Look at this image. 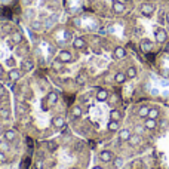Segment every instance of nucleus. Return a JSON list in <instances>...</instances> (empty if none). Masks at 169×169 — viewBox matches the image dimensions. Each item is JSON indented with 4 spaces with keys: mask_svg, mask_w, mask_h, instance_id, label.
<instances>
[{
    "mask_svg": "<svg viewBox=\"0 0 169 169\" xmlns=\"http://www.w3.org/2000/svg\"><path fill=\"white\" fill-rule=\"evenodd\" d=\"M22 76H24V71H22V68H15V67H14V68H11V70L6 73V77H8V79H9L12 83H14V82H18V80L22 77Z\"/></svg>",
    "mask_w": 169,
    "mask_h": 169,
    "instance_id": "nucleus-1",
    "label": "nucleus"
},
{
    "mask_svg": "<svg viewBox=\"0 0 169 169\" xmlns=\"http://www.w3.org/2000/svg\"><path fill=\"white\" fill-rule=\"evenodd\" d=\"M62 64H70L71 61H73V53L68 51V49H61V51L58 52V56H56Z\"/></svg>",
    "mask_w": 169,
    "mask_h": 169,
    "instance_id": "nucleus-2",
    "label": "nucleus"
},
{
    "mask_svg": "<svg viewBox=\"0 0 169 169\" xmlns=\"http://www.w3.org/2000/svg\"><path fill=\"white\" fill-rule=\"evenodd\" d=\"M58 100H59V95H58V92H55V91H49V92L46 94V98H45L48 107H53V105L58 102Z\"/></svg>",
    "mask_w": 169,
    "mask_h": 169,
    "instance_id": "nucleus-3",
    "label": "nucleus"
},
{
    "mask_svg": "<svg viewBox=\"0 0 169 169\" xmlns=\"http://www.w3.org/2000/svg\"><path fill=\"white\" fill-rule=\"evenodd\" d=\"M100 160H101L102 163H110V162L114 160V154L110 151V150H102L100 153Z\"/></svg>",
    "mask_w": 169,
    "mask_h": 169,
    "instance_id": "nucleus-4",
    "label": "nucleus"
},
{
    "mask_svg": "<svg viewBox=\"0 0 169 169\" xmlns=\"http://www.w3.org/2000/svg\"><path fill=\"white\" fill-rule=\"evenodd\" d=\"M2 135H3V139L6 142H12V141L17 139V131L15 129H5Z\"/></svg>",
    "mask_w": 169,
    "mask_h": 169,
    "instance_id": "nucleus-5",
    "label": "nucleus"
},
{
    "mask_svg": "<svg viewBox=\"0 0 169 169\" xmlns=\"http://www.w3.org/2000/svg\"><path fill=\"white\" fill-rule=\"evenodd\" d=\"M86 46H88V43H86V40L83 37H76L73 40V48L76 51H83V49H86Z\"/></svg>",
    "mask_w": 169,
    "mask_h": 169,
    "instance_id": "nucleus-6",
    "label": "nucleus"
},
{
    "mask_svg": "<svg viewBox=\"0 0 169 169\" xmlns=\"http://www.w3.org/2000/svg\"><path fill=\"white\" fill-rule=\"evenodd\" d=\"M52 125H53L56 129H62V128L67 125V122H65L64 116H55V117L52 119Z\"/></svg>",
    "mask_w": 169,
    "mask_h": 169,
    "instance_id": "nucleus-7",
    "label": "nucleus"
},
{
    "mask_svg": "<svg viewBox=\"0 0 169 169\" xmlns=\"http://www.w3.org/2000/svg\"><path fill=\"white\" fill-rule=\"evenodd\" d=\"M141 12H142V15L150 17L153 12H154V6H153L151 3H142V6H141Z\"/></svg>",
    "mask_w": 169,
    "mask_h": 169,
    "instance_id": "nucleus-8",
    "label": "nucleus"
},
{
    "mask_svg": "<svg viewBox=\"0 0 169 169\" xmlns=\"http://www.w3.org/2000/svg\"><path fill=\"white\" fill-rule=\"evenodd\" d=\"M125 9H126V6H125L123 2H119V0L113 2V12L114 14H123Z\"/></svg>",
    "mask_w": 169,
    "mask_h": 169,
    "instance_id": "nucleus-9",
    "label": "nucleus"
},
{
    "mask_svg": "<svg viewBox=\"0 0 169 169\" xmlns=\"http://www.w3.org/2000/svg\"><path fill=\"white\" fill-rule=\"evenodd\" d=\"M108 97H110V94H108V91H107V89L100 88V89L97 91V100H98V101H107V100H108Z\"/></svg>",
    "mask_w": 169,
    "mask_h": 169,
    "instance_id": "nucleus-10",
    "label": "nucleus"
},
{
    "mask_svg": "<svg viewBox=\"0 0 169 169\" xmlns=\"http://www.w3.org/2000/svg\"><path fill=\"white\" fill-rule=\"evenodd\" d=\"M11 42L14 45H21L22 43V34L19 31H12L11 33Z\"/></svg>",
    "mask_w": 169,
    "mask_h": 169,
    "instance_id": "nucleus-11",
    "label": "nucleus"
},
{
    "mask_svg": "<svg viewBox=\"0 0 169 169\" xmlns=\"http://www.w3.org/2000/svg\"><path fill=\"white\" fill-rule=\"evenodd\" d=\"M156 39H157L159 43H165V42L168 40V33H166L163 28H160V30H157V33H156Z\"/></svg>",
    "mask_w": 169,
    "mask_h": 169,
    "instance_id": "nucleus-12",
    "label": "nucleus"
},
{
    "mask_svg": "<svg viewBox=\"0 0 169 169\" xmlns=\"http://www.w3.org/2000/svg\"><path fill=\"white\" fill-rule=\"evenodd\" d=\"M21 68H22V71L24 73H27V71H31L34 68V62L31 59H24L22 61V64H21Z\"/></svg>",
    "mask_w": 169,
    "mask_h": 169,
    "instance_id": "nucleus-13",
    "label": "nucleus"
},
{
    "mask_svg": "<svg viewBox=\"0 0 169 169\" xmlns=\"http://www.w3.org/2000/svg\"><path fill=\"white\" fill-rule=\"evenodd\" d=\"M131 135H132V134H131L129 129H126V128H125V129H119V139H120V141H128V139L131 138Z\"/></svg>",
    "mask_w": 169,
    "mask_h": 169,
    "instance_id": "nucleus-14",
    "label": "nucleus"
},
{
    "mask_svg": "<svg viewBox=\"0 0 169 169\" xmlns=\"http://www.w3.org/2000/svg\"><path fill=\"white\" fill-rule=\"evenodd\" d=\"M126 79H128V76H126V73H123V71H117V73L114 74V82L119 84L125 83Z\"/></svg>",
    "mask_w": 169,
    "mask_h": 169,
    "instance_id": "nucleus-15",
    "label": "nucleus"
},
{
    "mask_svg": "<svg viewBox=\"0 0 169 169\" xmlns=\"http://www.w3.org/2000/svg\"><path fill=\"white\" fill-rule=\"evenodd\" d=\"M156 126H157V122L154 120V119H150V117H145V122H144V128L145 129H156Z\"/></svg>",
    "mask_w": 169,
    "mask_h": 169,
    "instance_id": "nucleus-16",
    "label": "nucleus"
},
{
    "mask_svg": "<svg viewBox=\"0 0 169 169\" xmlns=\"http://www.w3.org/2000/svg\"><path fill=\"white\" fill-rule=\"evenodd\" d=\"M114 58H117V59H123L125 56H126V49L125 48H122V46H117L116 49H114Z\"/></svg>",
    "mask_w": 169,
    "mask_h": 169,
    "instance_id": "nucleus-17",
    "label": "nucleus"
},
{
    "mask_svg": "<svg viewBox=\"0 0 169 169\" xmlns=\"http://www.w3.org/2000/svg\"><path fill=\"white\" fill-rule=\"evenodd\" d=\"M107 128H108L110 132H117L119 129H120V123H119L117 120H110L108 125H107Z\"/></svg>",
    "mask_w": 169,
    "mask_h": 169,
    "instance_id": "nucleus-18",
    "label": "nucleus"
},
{
    "mask_svg": "<svg viewBox=\"0 0 169 169\" xmlns=\"http://www.w3.org/2000/svg\"><path fill=\"white\" fill-rule=\"evenodd\" d=\"M153 49V43L150 40H142L141 42V51L145 52V53H148V52Z\"/></svg>",
    "mask_w": 169,
    "mask_h": 169,
    "instance_id": "nucleus-19",
    "label": "nucleus"
},
{
    "mask_svg": "<svg viewBox=\"0 0 169 169\" xmlns=\"http://www.w3.org/2000/svg\"><path fill=\"white\" fill-rule=\"evenodd\" d=\"M82 113H83V110H82L80 105H74V107L71 108V116H73L74 119L82 117Z\"/></svg>",
    "mask_w": 169,
    "mask_h": 169,
    "instance_id": "nucleus-20",
    "label": "nucleus"
},
{
    "mask_svg": "<svg viewBox=\"0 0 169 169\" xmlns=\"http://www.w3.org/2000/svg\"><path fill=\"white\" fill-rule=\"evenodd\" d=\"M148 113H150V108H148L147 105H142V107H139V110H138V116H139V117H148Z\"/></svg>",
    "mask_w": 169,
    "mask_h": 169,
    "instance_id": "nucleus-21",
    "label": "nucleus"
},
{
    "mask_svg": "<svg viewBox=\"0 0 169 169\" xmlns=\"http://www.w3.org/2000/svg\"><path fill=\"white\" fill-rule=\"evenodd\" d=\"M9 116H11V110L8 107H0V119L6 120V119H9Z\"/></svg>",
    "mask_w": 169,
    "mask_h": 169,
    "instance_id": "nucleus-22",
    "label": "nucleus"
},
{
    "mask_svg": "<svg viewBox=\"0 0 169 169\" xmlns=\"http://www.w3.org/2000/svg\"><path fill=\"white\" fill-rule=\"evenodd\" d=\"M120 119H122V113L119 111L117 108H114V110L110 111V120H117L119 122Z\"/></svg>",
    "mask_w": 169,
    "mask_h": 169,
    "instance_id": "nucleus-23",
    "label": "nucleus"
},
{
    "mask_svg": "<svg viewBox=\"0 0 169 169\" xmlns=\"http://www.w3.org/2000/svg\"><path fill=\"white\" fill-rule=\"evenodd\" d=\"M30 27H31V30H34V31H39V30H42L43 24H42V21H39V19H34V21H31Z\"/></svg>",
    "mask_w": 169,
    "mask_h": 169,
    "instance_id": "nucleus-24",
    "label": "nucleus"
},
{
    "mask_svg": "<svg viewBox=\"0 0 169 169\" xmlns=\"http://www.w3.org/2000/svg\"><path fill=\"white\" fill-rule=\"evenodd\" d=\"M128 142H129L131 145H134V147H135V145H138V144L141 142V136L139 135H131V138L128 139Z\"/></svg>",
    "mask_w": 169,
    "mask_h": 169,
    "instance_id": "nucleus-25",
    "label": "nucleus"
},
{
    "mask_svg": "<svg viewBox=\"0 0 169 169\" xmlns=\"http://www.w3.org/2000/svg\"><path fill=\"white\" fill-rule=\"evenodd\" d=\"M125 73H126V76H128L129 79H134V77H136V73H138V71H136L135 67H129Z\"/></svg>",
    "mask_w": 169,
    "mask_h": 169,
    "instance_id": "nucleus-26",
    "label": "nucleus"
},
{
    "mask_svg": "<svg viewBox=\"0 0 169 169\" xmlns=\"http://www.w3.org/2000/svg\"><path fill=\"white\" fill-rule=\"evenodd\" d=\"M159 114H160V110L154 107V108H150V113H148V117H150V119H154V120H156V119L159 117Z\"/></svg>",
    "mask_w": 169,
    "mask_h": 169,
    "instance_id": "nucleus-27",
    "label": "nucleus"
},
{
    "mask_svg": "<svg viewBox=\"0 0 169 169\" xmlns=\"http://www.w3.org/2000/svg\"><path fill=\"white\" fill-rule=\"evenodd\" d=\"M62 65H64V64H62V62H61V61L56 58V59L52 62V70H53V71H59V70L62 68Z\"/></svg>",
    "mask_w": 169,
    "mask_h": 169,
    "instance_id": "nucleus-28",
    "label": "nucleus"
},
{
    "mask_svg": "<svg viewBox=\"0 0 169 169\" xmlns=\"http://www.w3.org/2000/svg\"><path fill=\"white\" fill-rule=\"evenodd\" d=\"M84 82H86L84 76H82V74H77V76H76V83L79 84V86H82V84H84Z\"/></svg>",
    "mask_w": 169,
    "mask_h": 169,
    "instance_id": "nucleus-29",
    "label": "nucleus"
},
{
    "mask_svg": "<svg viewBox=\"0 0 169 169\" xmlns=\"http://www.w3.org/2000/svg\"><path fill=\"white\" fill-rule=\"evenodd\" d=\"M6 162H8V156H6V153L0 150V163H6Z\"/></svg>",
    "mask_w": 169,
    "mask_h": 169,
    "instance_id": "nucleus-30",
    "label": "nucleus"
},
{
    "mask_svg": "<svg viewBox=\"0 0 169 169\" xmlns=\"http://www.w3.org/2000/svg\"><path fill=\"white\" fill-rule=\"evenodd\" d=\"M6 88L3 86V84H0V98H3V97H6Z\"/></svg>",
    "mask_w": 169,
    "mask_h": 169,
    "instance_id": "nucleus-31",
    "label": "nucleus"
},
{
    "mask_svg": "<svg viewBox=\"0 0 169 169\" xmlns=\"http://www.w3.org/2000/svg\"><path fill=\"white\" fill-rule=\"evenodd\" d=\"M122 165H123V160H122L120 157H117V159H114V166H116V168H120Z\"/></svg>",
    "mask_w": 169,
    "mask_h": 169,
    "instance_id": "nucleus-32",
    "label": "nucleus"
},
{
    "mask_svg": "<svg viewBox=\"0 0 169 169\" xmlns=\"http://www.w3.org/2000/svg\"><path fill=\"white\" fill-rule=\"evenodd\" d=\"M135 132L136 135H142L144 134V128L142 126H135Z\"/></svg>",
    "mask_w": 169,
    "mask_h": 169,
    "instance_id": "nucleus-33",
    "label": "nucleus"
},
{
    "mask_svg": "<svg viewBox=\"0 0 169 169\" xmlns=\"http://www.w3.org/2000/svg\"><path fill=\"white\" fill-rule=\"evenodd\" d=\"M34 168L36 169H42L43 168V162H42V160H36V162H34Z\"/></svg>",
    "mask_w": 169,
    "mask_h": 169,
    "instance_id": "nucleus-34",
    "label": "nucleus"
},
{
    "mask_svg": "<svg viewBox=\"0 0 169 169\" xmlns=\"http://www.w3.org/2000/svg\"><path fill=\"white\" fill-rule=\"evenodd\" d=\"M107 101L110 102V104H114V102L117 101V95H111V97H108V100Z\"/></svg>",
    "mask_w": 169,
    "mask_h": 169,
    "instance_id": "nucleus-35",
    "label": "nucleus"
},
{
    "mask_svg": "<svg viewBox=\"0 0 169 169\" xmlns=\"http://www.w3.org/2000/svg\"><path fill=\"white\" fill-rule=\"evenodd\" d=\"M5 74H6V73H5V68L2 67V64H0V77H3Z\"/></svg>",
    "mask_w": 169,
    "mask_h": 169,
    "instance_id": "nucleus-36",
    "label": "nucleus"
},
{
    "mask_svg": "<svg viewBox=\"0 0 169 169\" xmlns=\"http://www.w3.org/2000/svg\"><path fill=\"white\" fill-rule=\"evenodd\" d=\"M22 3H24V5H30V3H31V0H22Z\"/></svg>",
    "mask_w": 169,
    "mask_h": 169,
    "instance_id": "nucleus-37",
    "label": "nucleus"
},
{
    "mask_svg": "<svg viewBox=\"0 0 169 169\" xmlns=\"http://www.w3.org/2000/svg\"><path fill=\"white\" fill-rule=\"evenodd\" d=\"M3 131H5V128H3V125L0 123V134H3Z\"/></svg>",
    "mask_w": 169,
    "mask_h": 169,
    "instance_id": "nucleus-38",
    "label": "nucleus"
},
{
    "mask_svg": "<svg viewBox=\"0 0 169 169\" xmlns=\"http://www.w3.org/2000/svg\"><path fill=\"white\" fill-rule=\"evenodd\" d=\"M165 18H166V22H168V24H169V12H168V14H166V15H165Z\"/></svg>",
    "mask_w": 169,
    "mask_h": 169,
    "instance_id": "nucleus-39",
    "label": "nucleus"
},
{
    "mask_svg": "<svg viewBox=\"0 0 169 169\" xmlns=\"http://www.w3.org/2000/svg\"><path fill=\"white\" fill-rule=\"evenodd\" d=\"M92 169H104V168H102V166H100V165H98V166H94V168H92Z\"/></svg>",
    "mask_w": 169,
    "mask_h": 169,
    "instance_id": "nucleus-40",
    "label": "nucleus"
},
{
    "mask_svg": "<svg viewBox=\"0 0 169 169\" xmlns=\"http://www.w3.org/2000/svg\"><path fill=\"white\" fill-rule=\"evenodd\" d=\"M71 169H79V168H71Z\"/></svg>",
    "mask_w": 169,
    "mask_h": 169,
    "instance_id": "nucleus-41",
    "label": "nucleus"
}]
</instances>
